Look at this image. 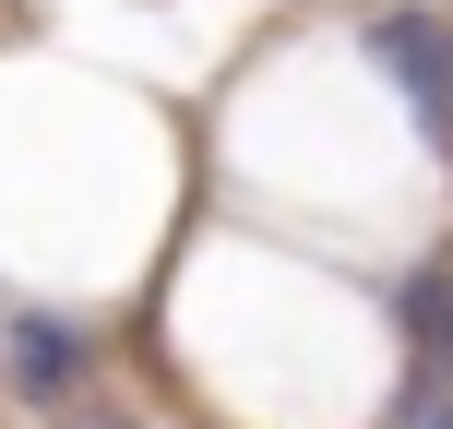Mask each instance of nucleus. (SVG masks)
Here are the masks:
<instances>
[{
    "label": "nucleus",
    "instance_id": "nucleus-1",
    "mask_svg": "<svg viewBox=\"0 0 453 429\" xmlns=\"http://www.w3.org/2000/svg\"><path fill=\"white\" fill-rule=\"evenodd\" d=\"M0 358H12V394H72L84 382V334L72 322H36V310L0 322Z\"/></svg>",
    "mask_w": 453,
    "mask_h": 429
},
{
    "label": "nucleus",
    "instance_id": "nucleus-2",
    "mask_svg": "<svg viewBox=\"0 0 453 429\" xmlns=\"http://www.w3.org/2000/svg\"><path fill=\"white\" fill-rule=\"evenodd\" d=\"M72 429H119V418H72Z\"/></svg>",
    "mask_w": 453,
    "mask_h": 429
}]
</instances>
